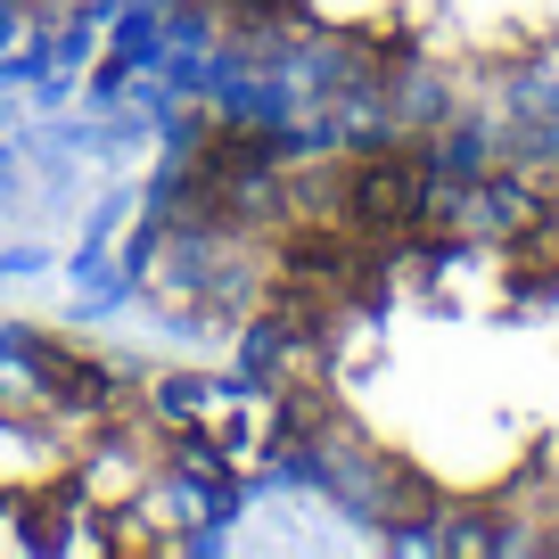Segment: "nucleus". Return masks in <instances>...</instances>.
Here are the masks:
<instances>
[]
</instances>
